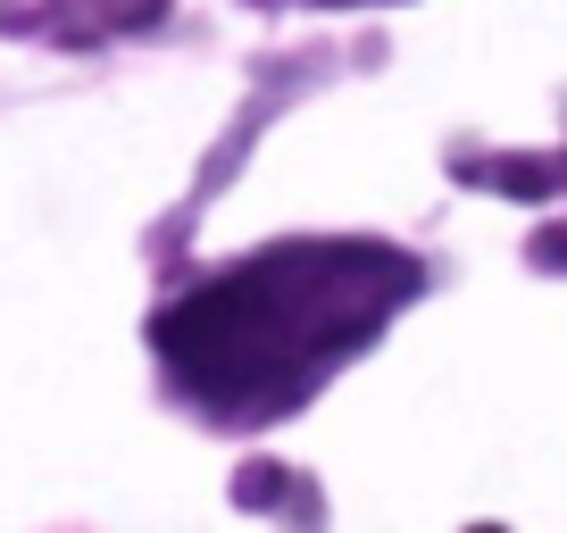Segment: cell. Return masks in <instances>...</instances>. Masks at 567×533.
Returning a JSON list of instances; mask_svg holds the SVG:
<instances>
[{
    "label": "cell",
    "mask_w": 567,
    "mask_h": 533,
    "mask_svg": "<svg viewBox=\"0 0 567 533\" xmlns=\"http://www.w3.org/2000/svg\"><path fill=\"white\" fill-rule=\"evenodd\" d=\"M409 292L417 266L384 242H284L184 292L159 317V358L200 409L250 426L326 384Z\"/></svg>",
    "instance_id": "cell-1"
}]
</instances>
